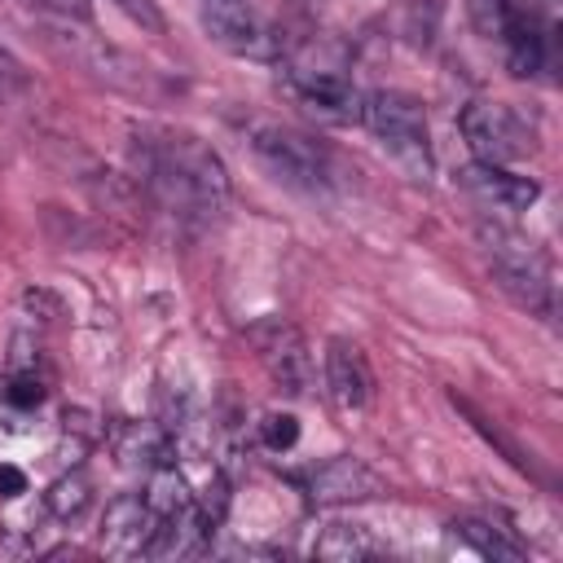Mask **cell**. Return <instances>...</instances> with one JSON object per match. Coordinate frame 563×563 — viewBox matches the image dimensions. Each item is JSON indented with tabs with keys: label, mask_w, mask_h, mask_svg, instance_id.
<instances>
[{
	"label": "cell",
	"mask_w": 563,
	"mask_h": 563,
	"mask_svg": "<svg viewBox=\"0 0 563 563\" xmlns=\"http://www.w3.org/2000/svg\"><path fill=\"white\" fill-rule=\"evenodd\" d=\"M154 185L180 202V207H198V211H211L220 207V198L229 194V180H224V163L194 136H167L154 145Z\"/></svg>",
	"instance_id": "6da1fadb"
},
{
	"label": "cell",
	"mask_w": 563,
	"mask_h": 563,
	"mask_svg": "<svg viewBox=\"0 0 563 563\" xmlns=\"http://www.w3.org/2000/svg\"><path fill=\"white\" fill-rule=\"evenodd\" d=\"M361 119L365 128L391 150V158H400L413 176H427L431 158H427V114L422 101L396 88H378L369 97H361Z\"/></svg>",
	"instance_id": "7a4b0ae2"
},
{
	"label": "cell",
	"mask_w": 563,
	"mask_h": 563,
	"mask_svg": "<svg viewBox=\"0 0 563 563\" xmlns=\"http://www.w3.org/2000/svg\"><path fill=\"white\" fill-rule=\"evenodd\" d=\"M488 255H493V277L497 286L532 312L550 308V260L541 255V246L532 238L519 233H488Z\"/></svg>",
	"instance_id": "3957f363"
},
{
	"label": "cell",
	"mask_w": 563,
	"mask_h": 563,
	"mask_svg": "<svg viewBox=\"0 0 563 563\" xmlns=\"http://www.w3.org/2000/svg\"><path fill=\"white\" fill-rule=\"evenodd\" d=\"M457 128H462V136H466V145L475 150L479 163L506 167V163L528 158L537 150L532 128L506 101H475V106H466L462 119H457Z\"/></svg>",
	"instance_id": "277c9868"
},
{
	"label": "cell",
	"mask_w": 563,
	"mask_h": 563,
	"mask_svg": "<svg viewBox=\"0 0 563 563\" xmlns=\"http://www.w3.org/2000/svg\"><path fill=\"white\" fill-rule=\"evenodd\" d=\"M251 343H255V352H260L268 378H273L282 391H290V396H303V391H308V383H312V356H308L303 334H299L290 321L268 317V321L251 325Z\"/></svg>",
	"instance_id": "5b68a950"
},
{
	"label": "cell",
	"mask_w": 563,
	"mask_h": 563,
	"mask_svg": "<svg viewBox=\"0 0 563 563\" xmlns=\"http://www.w3.org/2000/svg\"><path fill=\"white\" fill-rule=\"evenodd\" d=\"M255 154H260V163L277 180H286L295 189H308L312 194V189L325 185V154L308 136H299L290 128H260L255 132Z\"/></svg>",
	"instance_id": "8992f818"
},
{
	"label": "cell",
	"mask_w": 563,
	"mask_h": 563,
	"mask_svg": "<svg viewBox=\"0 0 563 563\" xmlns=\"http://www.w3.org/2000/svg\"><path fill=\"white\" fill-rule=\"evenodd\" d=\"M308 501L317 506H347V501H369L383 493V479L361 462V457H330L321 462L308 479Z\"/></svg>",
	"instance_id": "52a82bcc"
},
{
	"label": "cell",
	"mask_w": 563,
	"mask_h": 563,
	"mask_svg": "<svg viewBox=\"0 0 563 563\" xmlns=\"http://www.w3.org/2000/svg\"><path fill=\"white\" fill-rule=\"evenodd\" d=\"M457 185L479 202V207H493V211H528L532 202H537V180H528V176H515V172H506V167H497V163H471V167H462L457 172Z\"/></svg>",
	"instance_id": "ba28073f"
},
{
	"label": "cell",
	"mask_w": 563,
	"mask_h": 563,
	"mask_svg": "<svg viewBox=\"0 0 563 563\" xmlns=\"http://www.w3.org/2000/svg\"><path fill=\"white\" fill-rule=\"evenodd\" d=\"M369 387H374V378H369L365 352L356 343H347V339H334L325 347V391H330V405L352 418V413H361L369 405Z\"/></svg>",
	"instance_id": "9c48e42d"
},
{
	"label": "cell",
	"mask_w": 563,
	"mask_h": 563,
	"mask_svg": "<svg viewBox=\"0 0 563 563\" xmlns=\"http://www.w3.org/2000/svg\"><path fill=\"white\" fill-rule=\"evenodd\" d=\"M154 510L145 506V497H114L110 506H106V523H101V541H106V550L110 554H136V550H145L150 545V537H154Z\"/></svg>",
	"instance_id": "30bf717a"
},
{
	"label": "cell",
	"mask_w": 563,
	"mask_h": 563,
	"mask_svg": "<svg viewBox=\"0 0 563 563\" xmlns=\"http://www.w3.org/2000/svg\"><path fill=\"white\" fill-rule=\"evenodd\" d=\"M202 26L216 44H224L233 53H255L260 35H264L251 0H202Z\"/></svg>",
	"instance_id": "8fae6325"
},
{
	"label": "cell",
	"mask_w": 563,
	"mask_h": 563,
	"mask_svg": "<svg viewBox=\"0 0 563 563\" xmlns=\"http://www.w3.org/2000/svg\"><path fill=\"white\" fill-rule=\"evenodd\" d=\"M312 554H317V559H330V563H361V559L378 554V545H374L369 528H361V523H330V528L317 537Z\"/></svg>",
	"instance_id": "7c38bea8"
},
{
	"label": "cell",
	"mask_w": 563,
	"mask_h": 563,
	"mask_svg": "<svg viewBox=\"0 0 563 563\" xmlns=\"http://www.w3.org/2000/svg\"><path fill=\"white\" fill-rule=\"evenodd\" d=\"M145 506L154 510V519H167V515H180L185 506H194V493H189L185 475H180L172 462H158V466H150Z\"/></svg>",
	"instance_id": "4fadbf2b"
},
{
	"label": "cell",
	"mask_w": 563,
	"mask_h": 563,
	"mask_svg": "<svg viewBox=\"0 0 563 563\" xmlns=\"http://www.w3.org/2000/svg\"><path fill=\"white\" fill-rule=\"evenodd\" d=\"M88 501H92V484H88V475H79V471H70V475H62V479H53L48 484V493H44V506H48V515H57V519H79L84 510H88Z\"/></svg>",
	"instance_id": "5bb4252c"
},
{
	"label": "cell",
	"mask_w": 563,
	"mask_h": 563,
	"mask_svg": "<svg viewBox=\"0 0 563 563\" xmlns=\"http://www.w3.org/2000/svg\"><path fill=\"white\" fill-rule=\"evenodd\" d=\"M457 528V537L475 550V554H484V559H523V550L510 541V537H501V528H493V523H479V519H462V523H453Z\"/></svg>",
	"instance_id": "9a60e30c"
},
{
	"label": "cell",
	"mask_w": 563,
	"mask_h": 563,
	"mask_svg": "<svg viewBox=\"0 0 563 563\" xmlns=\"http://www.w3.org/2000/svg\"><path fill=\"white\" fill-rule=\"evenodd\" d=\"M119 457H123V466H158V462H167V440L154 427H132L128 440L119 444Z\"/></svg>",
	"instance_id": "2e32d148"
},
{
	"label": "cell",
	"mask_w": 563,
	"mask_h": 563,
	"mask_svg": "<svg viewBox=\"0 0 563 563\" xmlns=\"http://www.w3.org/2000/svg\"><path fill=\"white\" fill-rule=\"evenodd\" d=\"M260 440L268 444V449H290L295 440H299V422H295V413H264V422H260Z\"/></svg>",
	"instance_id": "e0dca14e"
},
{
	"label": "cell",
	"mask_w": 563,
	"mask_h": 563,
	"mask_svg": "<svg viewBox=\"0 0 563 563\" xmlns=\"http://www.w3.org/2000/svg\"><path fill=\"white\" fill-rule=\"evenodd\" d=\"M114 4H119L136 26H145L150 35H163V26H167V22H163V13H158V4H154V0H114Z\"/></svg>",
	"instance_id": "ac0fdd59"
},
{
	"label": "cell",
	"mask_w": 563,
	"mask_h": 563,
	"mask_svg": "<svg viewBox=\"0 0 563 563\" xmlns=\"http://www.w3.org/2000/svg\"><path fill=\"white\" fill-rule=\"evenodd\" d=\"M4 396H9V405H18V409H35V405L44 400V383H40L35 374H18Z\"/></svg>",
	"instance_id": "d6986e66"
},
{
	"label": "cell",
	"mask_w": 563,
	"mask_h": 563,
	"mask_svg": "<svg viewBox=\"0 0 563 563\" xmlns=\"http://www.w3.org/2000/svg\"><path fill=\"white\" fill-rule=\"evenodd\" d=\"M22 84H26V70H22V62H18L9 48H0V101H4V97H13Z\"/></svg>",
	"instance_id": "ffe728a7"
},
{
	"label": "cell",
	"mask_w": 563,
	"mask_h": 563,
	"mask_svg": "<svg viewBox=\"0 0 563 563\" xmlns=\"http://www.w3.org/2000/svg\"><path fill=\"white\" fill-rule=\"evenodd\" d=\"M35 9H48L57 18H88L92 13V0H31Z\"/></svg>",
	"instance_id": "44dd1931"
},
{
	"label": "cell",
	"mask_w": 563,
	"mask_h": 563,
	"mask_svg": "<svg viewBox=\"0 0 563 563\" xmlns=\"http://www.w3.org/2000/svg\"><path fill=\"white\" fill-rule=\"evenodd\" d=\"M26 493V475L9 462H0V497H22Z\"/></svg>",
	"instance_id": "7402d4cb"
}]
</instances>
